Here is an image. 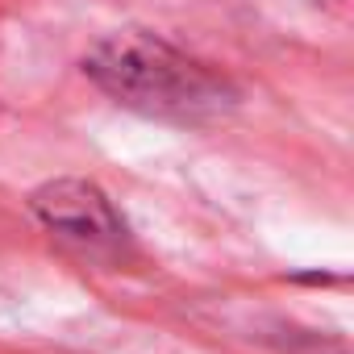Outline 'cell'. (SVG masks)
<instances>
[{
	"label": "cell",
	"mask_w": 354,
	"mask_h": 354,
	"mask_svg": "<svg viewBox=\"0 0 354 354\" xmlns=\"http://www.w3.org/2000/svg\"><path fill=\"white\" fill-rule=\"evenodd\" d=\"M30 213L59 242L75 246L88 259H121L129 246V225L113 209L100 184L80 175H59L30 192Z\"/></svg>",
	"instance_id": "cell-2"
},
{
	"label": "cell",
	"mask_w": 354,
	"mask_h": 354,
	"mask_svg": "<svg viewBox=\"0 0 354 354\" xmlns=\"http://www.w3.org/2000/svg\"><path fill=\"white\" fill-rule=\"evenodd\" d=\"M80 67L113 104L150 121L205 125L238 109L230 75L150 30H117L100 38Z\"/></svg>",
	"instance_id": "cell-1"
}]
</instances>
